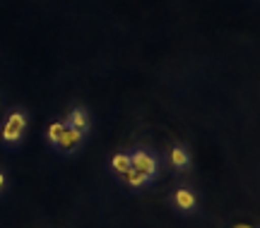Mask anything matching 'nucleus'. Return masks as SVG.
Listing matches in <instances>:
<instances>
[{
    "instance_id": "nucleus-1",
    "label": "nucleus",
    "mask_w": 260,
    "mask_h": 228,
    "mask_svg": "<svg viewBox=\"0 0 260 228\" xmlns=\"http://www.w3.org/2000/svg\"><path fill=\"white\" fill-rule=\"evenodd\" d=\"M128 156H130V168H135L138 173H142L149 182H154L161 175V159L152 149H147V146H133L128 151Z\"/></svg>"
},
{
    "instance_id": "nucleus-2",
    "label": "nucleus",
    "mask_w": 260,
    "mask_h": 228,
    "mask_svg": "<svg viewBox=\"0 0 260 228\" xmlns=\"http://www.w3.org/2000/svg\"><path fill=\"white\" fill-rule=\"evenodd\" d=\"M24 130H27V113L22 108L10 110V116L3 123V130H0V139L3 144L8 146H17L24 137Z\"/></svg>"
},
{
    "instance_id": "nucleus-3",
    "label": "nucleus",
    "mask_w": 260,
    "mask_h": 228,
    "mask_svg": "<svg viewBox=\"0 0 260 228\" xmlns=\"http://www.w3.org/2000/svg\"><path fill=\"white\" fill-rule=\"evenodd\" d=\"M82 142H84V132L70 128V125H65L63 135H60V139H58V144H56V151L63 156H70L82 146Z\"/></svg>"
},
{
    "instance_id": "nucleus-4",
    "label": "nucleus",
    "mask_w": 260,
    "mask_h": 228,
    "mask_svg": "<svg viewBox=\"0 0 260 228\" xmlns=\"http://www.w3.org/2000/svg\"><path fill=\"white\" fill-rule=\"evenodd\" d=\"M171 204L183 214H193L198 209V195H195L193 187H178L171 195Z\"/></svg>"
},
{
    "instance_id": "nucleus-5",
    "label": "nucleus",
    "mask_w": 260,
    "mask_h": 228,
    "mask_svg": "<svg viewBox=\"0 0 260 228\" xmlns=\"http://www.w3.org/2000/svg\"><path fill=\"white\" fill-rule=\"evenodd\" d=\"M169 164H171V168L174 171H178V173H188L190 171V166H193V161H190V151H188L183 144H174L171 146V151H169Z\"/></svg>"
},
{
    "instance_id": "nucleus-6",
    "label": "nucleus",
    "mask_w": 260,
    "mask_h": 228,
    "mask_svg": "<svg viewBox=\"0 0 260 228\" xmlns=\"http://www.w3.org/2000/svg\"><path fill=\"white\" fill-rule=\"evenodd\" d=\"M65 125L80 130V132H87V130H89V116H87V110H84L82 106L73 108L70 110V116H68V123H65Z\"/></svg>"
},
{
    "instance_id": "nucleus-7",
    "label": "nucleus",
    "mask_w": 260,
    "mask_h": 228,
    "mask_svg": "<svg viewBox=\"0 0 260 228\" xmlns=\"http://www.w3.org/2000/svg\"><path fill=\"white\" fill-rule=\"evenodd\" d=\"M118 180L125 182V185H128V187H133V190H142V187H149V185H152V182H149L142 173H138L135 168H128V171H125Z\"/></svg>"
},
{
    "instance_id": "nucleus-8",
    "label": "nucleus",
    "mask_w": 260,
    "mask_h": 228,
    "mask_svg": "<svg viewBox=\"0 0 260 228\" xmlns=\"http://www.w3.org/2000/svg\"><path fill=\"white\" fill-rule=\"evenodd\" d=\"M111 171H113V175L116 178H121L125 171L130 168V156H128V151H118V154H113V159H111Z\"/></svg>"
},
{
    "instance_id": "nucleus-9",
    "label": "nucleus",
    "mask_w": 260,
    "mask_h": 228,
    "mask_svg": "<svg viewBox=\"0 0 260 228\" xmlns=\"http://www.w3.org/2000/svg\"><path fill=\"white\" fill-rule=\"evenodd\" d=\"M63 130H65V123H51V125H48V130H46V142L53 146V149H56L58 139H60V135H63Z\"/></svg>"
},
{
    "instance_id": "nucleus-10",
    "label": "nucleus",
    "mask_w": 260,
    "mask_h": 228,
    "mask_svg": "<svg viewBox=\"0 0 260 228\" xmlns=\"http://www.w3.org/2000/svg\"><path fill=\"white\" fill-rule=\"evenodd\" d=\"M8 187V175H5V171L0 168V195H3V190Z\"/></svg>"
}]
</instances>
